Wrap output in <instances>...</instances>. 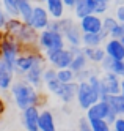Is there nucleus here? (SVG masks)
<instances>
[{
  "instance_id": "1",
  "label": "nucleus",
  "mask_w": 124,
  "mask_h": 131,
  "mask_svg": "<svg viewBox=\"0 0 124 131\" xmlns=\"http://www.w3.org/2000/svg\"><path fill=\"white\" fill-rule=\"evenodd\" d=\"M9 92H11L16 107L21 111L30 107V106H38V103H39V92H38V89L32 85L30 82H27L25 79L14 81Z\"/></svg>"
},
{
  "instance_id": "2",
  "label": "nucleus",
  "mask_w": 124,
  "mask_h": 131,
  "mask_svg": "<svg viewBox=\"0 0 124 131\" xmlns=\"http://www.w3.org/2000/svg\"><path fill=\"white\" fill-rule=\"evenodd\" d=\"M5 32L11 33L24 48H33V46H38V36H39L38 30H35L30 24L24 22L21 17H9Z\"/></svg>"
},
{
  "instance_id": "3",
  "label": "nucleus",
  "mask_w": 124,
  "mask_h": 131,
  "mask_svg": "<svg viewBox=\"0 0 124 131\" xmlns=\"http://www.w3.org/2000/svg\"><path fill=\"white\" fill-rule=\"evenodd\" d=\"M24 51V46L19 43L11 33H6L2 36L0 35V59L14 65V62L17 60V57L21 55V52Z\"/></svg>"
},
{
  "instance_id": "4",
  "label": "nucleus",
  "mask_w": 124,
  "mask_h": 131,
  "mask_svg": "<svg viewBox=\"0 0 124 131\" xmlns=\"http://www.w3.org/2000/svg\"><path fill=\"white\" fill-rule=\"evenodd\" d=\"M66 48V40L61 32H55L50 29H44L39 32L38 36V49H41L43 52H49L55 49Z\"/></svg>"
},
{
  "instance_id": "5",
  "label": "nucleus",
  "mask_w": 124,
  "mask_h": 131,
  "mask_svg": "<svg viewBox=\"0 0 124 131\" xmlns=\"http://www.w3.org/2000/svg\"><path fill=\"white\" fill-rule=\"evenodd\" d=\"M60 32L63 33L68 46H82V29L71 17H60Z\"/></svg>"
},
{
  "instance_id": "6",
  "label": "nucleus",
  "mask_w": 124,
  "mask_h": 131,
  "mask_svg": "<svg viewBox=\"0 0 124 131\" xmlns=\"http://www.w3.org/2000/svg\"><path fill=\"white\" fill-rule=\"evenodd\" d=\"M46 60V57H43L41 52H38L35 49H25L21 52V55L17 57V60L14 62V70L17 76H24V74L30 70L32 67H35L36 63H39Z\"/></svg>"
},
{
  "instance_id": "7",
  "label": "nucleus",
  "mask_w": 124,
  "mask_h": 131,
  "mask_svg": "<svg viewBox=\"0 0 124 131\" xmlns=\"http://www.w3.org/2000/svg\"><path fill=\"white\" fill-rule=\"evenodd\" d=\"M75 101H77V104H79L80 109L87 111L96 101H99V93L91 87V84L88 81H80L79 87H77V96H75Z\"/></svg>"
},
{
  "instance_id": "8",
  "label": "nucleus",
  "mask_w": 124,
  "mask_h": 131,
  "mask_svg": "<svg viewBox=\"0 0 124 131\" xmlns=\"http://www.w3.org/2000/svg\"><path fill=\"white\" fill-rule=\"evenodd\" d=\"M44 57H46V63H49L50 67H53L57 70H61V68H69L71 67L74 54L71 52V49L68 46H66V48H61V49L44 52Z\"/></svg>"
},
{
  "instance_id": "9",
  "label": "nucleus",
  "mask_w": 124,
  "mask_h": 131,
  "mask_svg": "<svg viewBox=\"0 0 124 131\" xmlns=\"http://www.w3.org/2000/svg\"><path fill=\"white\" fill-rule=\"evenodd\" d=\"M28 24H30L35 30H38V32L47 29L49 24H50V14H49V11H47V8L41 6V3L35 5L33 13H32V19H30Z\"/></svg>"
},
{
  "instance_id": "10",
  "label": "nucleus",
  "mask_w": 124,
  "mask_h": 131,
  "mask_svg": "<svg viewBox=\"0 0 124 131\" xmlns=\"http://www.w3.org/2000/svg\"><path fill=\"white\" fill-rule=\"evenodd\" d=\"M39 107L38 106H30L22 111V126L25 131H39Z\"/></svg>"
},
{
  "instance_id": "11",
  "label": "nucleus",
  "mask_w": 124,
  "mask_h": 131,
  "mask_svg": "<svg viewBox=\"0 0 124 131\" xmlns=\"http://www.w3.org/2000/svg\"><path fill=\"white\" fill-rule=\"evenodd\" d=\"M16 76L17 74H16V70H14V65L0 59V90L8 92L11 89L13 82L16 81Z\"/></svg>"
},
{
  "instance_id": "12",
  "label": "nucleus",
  "mask_w": 124,
  "mask_h": 131,
  "mask_svg": "<svg viewBox=\"0 0 124 131\" xmlns=\"http://www.w3.org/2000/svg\"><path fill=\"white\" fill-rule=\"evenodd\" d=\"M44 70H46V60H43L39 63H36L35 67H32L22 76V79H25L27 82H30L32 85H35L36 89H41L44 85Z\"/></svg>"
},
{
  "instance_id": "13",
  "label": "nucleus",
  "mask_w": 124,
  "mask_h": 131,
  "mask_svg": "<svg viewBox=\"0 0 124 131\" xmlns=\"http://www.w3.org/2000/svg\"><path fill=\"white\" fill-rule=\"evenodd\" d=\"M79 25L83 33H101L102 32V17L96 13L79 19Z\"/></svg>"
},
{
  "instance_id": "14",
  "label": "nucleus",
  "mask_w": 124,
  "mask_h": 131,
  "mask_svg": "<svg viewBox=\"0 0 124 131\" xmlns=\"http://www.w3.org/2000/svg\"><path fill=\"white\" fill-rule=\"evenodd\" d=\"M121 79L118 74L112 73V71H104L101 74V82L108 92V95H119L121 93Z\"/></svg>"
},
{
  "instance_id": "15",
  "label": "nucleus",
  "mask_w": 124,
  "mask_h": 131,
  "mask_svg": "<svg viewBox=\"0 0 124 131\" xmlns=\"http://www.w3.org/2000/svg\"><path fill=\"white\" fill-rule=\"evenodd\" d=\"M108 112H110V103L104 101V100H99V101L94 103L93 106H90V109L85 111V115H87L88 120H98V118L105 120Z\"/></svg>"
},
{
  "instance_id": "16",
  "label": "nucleus",
  "mask_w": 124,
  "mask_h": 131,
  "mask_svg": "<svg viewBox=\"0 0 124 131\" xmlns=\"http://www.w3.org/2000/svg\"><path fill=\"white\" fill-rule=\"evenodd\" d=\"M104 49L108 57L115 59V60H124V44L118 38H108L104 43Z\"/></svg>"
},
{
  "instance_id": "17",
  "label": "nucleus",
  "mask_w": 124,
  "mask_h": 131,
  "mask_svg": "<svg viewBox=\"0 0 124 131\" xmlns=\"http://www.w3.org/2000/svg\"><path fill=\"white\" fill-rule=\"evenodd\" d=\"M77 87H79V82L77 81H72V82H66L61 85L60 92H58V96L61 103L64 104H71L72 101H75V96H77Z\"/></svg>"
},
{
  "instance_id": "18",
  "label": "nucleus",
  "mask_w": 124,
  "mask_h": 131,
  "mask_svg": "<svg viewBox=\"0 0 124 131\" xmlns=\"http://www.w3.org/2000/svg\"><path fill=\"white\" fill-rule=\"evenodd\" d=\"M94 8H96V0H75L72 10L77 19H82V17L94 13Z\"/></svg>"
},
{
  "instance_id": "19",
  "label": "nucleus",
  "mask_w": 124,
  "mask_h": 131,
  "mask_svg": "<svg viewBox=\"0 0 124 131\" xmlns=\"http://www.w3.org/2000/svg\"><path fill=\"white\" fill-rule=\"evenodd\" d=\"M82 51L83 54L87 55V59L90 63H94V65H101V62L105 59V49L104 46H98V48H88V46H82Z\"/></svg>"
},
{
  "instance_id": "20",
  "label": "nucleus",
  "mask_w": 124,
  "mask_h": 131,
  "mask_svg": "<svg viewBox=\"0 0 124 131\" xmlns=\"http://www.w3.org/2000/svg\"><path fill=\"white\" fill-rule=\"evenodd\" d=\"M39 131H58L55 117L49 109H43L39 112Z\"/></svg>"
},
{
  "instance_id": "21",
  "label": "nucleus",
  "mask_w": 124,
  "mask_h": 131,
  "mask_svg": "<svg viewBox=\"0 0 124 131\" xmlns=\"http://www.w3.org/2000/svg\"><path fill=\"white\" fill-rule=\"evenodd\" d=\"M46 8L52 19H60V17L64 16L66 5L63 0H46Z\"/></svg>"
},
{
  "instance_id": "22",
  "label": "nucleus",
  "mask_w": 124,
  "mask_h": 131,
  "mask_svg": "<svg viewBox=\"0 0 124 131\" xmlns=\"http://www.w3.org/2000/svg\"><path fill=\"white\" fill-rule=\"evenodd\" d=\"M33 0H17V10H19V17L24 22H30L32 19V13H33Z\"/></svg>"
},
{
  "instance_id": "23",
  "label": "nucleus",
  "mask_w": 124,
  "mask_h": 131,
  "mask_svg": "<svg viewBox=\"0 0 124 131\" xmlns=\"http://www.w3.org/2000/svg\"><path fill=\"white\" fill-rule=\"evenodd\" d=\"M105 40L102 38L101 33H83L82 35V46H88V48H98L104 46Z\"/></svg>"
},
{
  "instance_id": "24",
  "label": "nucleus",
  "mask_w": 124,
  "mask_h": 131,
  "mask_svg": "<svg viewBox=\"0 0 124 131\" xmlns=\"http://www.w3.org/2000/svg\"><path fill=\"white\" fill-rule=\"evenodd\" d=\"M108 103H110V107L118 112V115L124 117V96L121 95V93L119 95H110Z\"/></svg>"
},
{
  "instance_id": "25",
  "label": "nucleus",
  "mask_w": 124,
  "mask_h": 131,
  "mask_svg": "<svg viewBox=\"0 0 124 131\" xmlns=\"http://www.w3.org/2000/svg\"><path fill=\"white\" fill-rule=\"evenodd\" d=\"M57 79L60 82L66 84V82H72L75 81V73L71 68H61V70H57Z\"/></svg>"
},
{
  "instance_id": "26",
  "label": "nucleus",
  "mask_w": 124,
  "mask_h": 131,
  "mask_svg": "<svg viewBox=\"0 0 124 131\" xmlns=\"http://www.w3.org/2000/svg\"><path fill=\"white\" fill-rule=\"evenodd\" d=\"M3 10L9 17H19V10H17V0H2Z\"/></svg>"
},
{
  "instance_id": "27",
  "label": "nucleus",
  "mask_w": 124,
  "mask_h": 131,
  "mask_svg": "<svg viewBox=\"0 0 124 131\" xmlns=\"http://www.w3.org/2000/svg\"><path fill=\"white\" fill-rule=\"evenodd\" d=\"M91 122V131H112V125L104 118L90 120Z\"/></svg>"
},
{
  "instance_id": "28",
  "label": "nucleus",
  "mask_w": 124,
  "mask_h": 131,
  "mask_svg": "<svg viewBox=\"0 0 124 131\" xmlns=\"http://www.w3.org/2000/svg\"><path fill=\"white\" fill-rule=\"evenodd\" d=\"M116 24H118V19H116L115 16H105V17H102V30L107 32L108 36H110V30H112Z\"/></svg>"
},
{
  "instance_id": "29",
  "label": "nucleus",
  "mask_w": 124,
  "mask_h": 131,
  "mask_svg": "<svg viewBox=\"0 0 124 131\" xmlns=\"http://www.w3.org/2000/svg\"><path fill=\"white\" fill-rule=\"evenodd\" d=\"M44 85H46L47 92L57 96V95H58V92H60V89H61V85H63V82H60L58 79L55 78V79H52V81H49V82H46Z\"/></svg>"
},
{
  "instance_id": "30",
  "label": "nucleus",
  "mask_w": 124,
  "mask_h": 131,
  "mask_svg": "<svg viewBox=\"0 0 124 131\" xmlns=\"http://www.w3.org/2000/svg\"><path fill=\"white\" fill-rule=\"evenodd\" d=\"M110 71L118 74L119 78H124V60H115V59H113Z\"/></svg>"
},
{
  "instance_id": "31",
  "label": "nucleus",
  "mask_w": 124,
  "mask_h": 131,
  "mask_svg": "<svg viewBox=\"0 0 124 131\" xmlns=\"http://www.w3.org/2000/svg\"><path fill=\"white\" fill-rule=\"evenodd\" d=\"M110 38H124V22H118L113 29L110 30Z\"/></svg>"
},
{
  "instance_id": "32",
  "label": "nucleus",
  "mask_w": 124,
  "mask_h": 131,
  "mask_svg": "<svg viewBox=\"0 0 124 131\" xmlns=\"http://www.w3.org/2000/svg\"><path fill=\"white\" fill-rule=\"evenodd\" d=\"M77 131H91V122L87 118V115L77 120Z\"/></svg>"
},
{
  "instance_id": "33",
  "label": "nucleus",
  "mask_w": 124,
  "mask_h": 131,
  "mask_svg": "<svg viewBox=\"0 0 124 131\" xmlns=\"http://www.w3.org/2000/svg\"><path fill=\"white\" fill-rule=\"evenodd\" d=\"M8 21H9V16H8V14H6V11L3 10L2 0H0V30H5V29H6Z\"/></svg>"
},
{
  "instance_id": "34",
  "label": "nucleus",
  "mask_w": 124,
  "mask_h": 131,
  "mask_svg": "<svg viewBox=\"0 0 124 131\" xmlns=\"http://www.w3.org/2000/svg\"><path fill=\"white\" fill-rule=\"evenodd\" d=\"M55 78H57V68L50 67V65L46 67V70H44V84L52 81V79H55Z\"/></svg>"
},
{
  "instance_id": "35",
  "label": "nucleus",
  "mask_w": 124,
  "mask_h": 131,
  "mask_svg": "<svg viewBox=\"0 0 124 131\" xmlns=\"http://www.w3.org/2000/svg\"><path fill=\"white\" fill-rule=\"evenodd\" d=\"M108 3L110 2H96V8H94V13L102 16V14H105L108 11Z\"/></svg>"
},
{
  "instance_id": "36",
  "label": "nucleus",
  "mask_w": 124,
  "mask_h": 131,
  "mask_svg": "<svg viewBox=\"0 0 124 131\" xmlns=\"http://www.w3.org/2000/svg\"><path fill=\"white\" fill-rule=\"evenodd\" d=\"M112 128L115 129V131H124V117H122V115H118L116 120L113 122Z\"/></svg>"
},
{
  "instance_id": "37",
  "label": "nucleus",
  "mask_w": 124,
  "mask_h": 131,
  "mask_svg": "<svg viewBox=\"0 0 124 131\" xmlns=\"http://www.w3.org/2000/svg\"><path fill=\"white\" fill-rule=\"evenodd\" d=\"M115 17L118 19V22H124V5H118L115 10Z\"/></svg>"
},
{
  "instance_id": "38",
  "label": "nucleus",
  "mask_w": 124,
  "mask_h": 131,
  "mask_svg": "<svg viewBox=\"0 0 124 131\" xmlns=\"http://www.w3.org/2000/svg\"><path fill=\"white\" fill-rule=\"evenodd\" d=\"M63 2H64L66 8H72V6H74V3H75V0H63Z\"/></svg>"
},
{
  "instance_id": "39",
  "label": "nucleus",
  "mask_w": 124,
  "mask_h": 131,
  "mask_svg": "<svg viewBox=\"0 0 124 131\" xmlns=\"http://www.w3.org/2000/svg\"><path fill=\"white\" fill-rule=\"evenodd\" d=\"M121 95L124 96V78L121 79Z\"/></svg>"
},
{
  "instance_id": "40",
  "label": "nucleus",
  "mask_w": 124,
  "mask_h": 131,
  "mask_svg": "<svg viewBox=\"0 0 124 131\" xmlns=\"http://www.w3.org/2000/svg\"><path fill=\"white\" fill-rule=\"evenodd\" d=\"M3 109H5V104H3L2 98H0V114H2V112H3Z\"/></svg>"
},
{
  "instance_id": "41",
  "label": "nucleus",
  "mask_w": 124,
  "mask_h": 131,
  "mask_svg": "<svg viewBox=\"0 0 124 131\" xmlns=\"http://www.w3.org/2000/svg\"><path fill=\"white\" fill-rule=\"evenodd\" d=\"M36 3H46V0H35Z\"/></svg>"
},
{
  "instance_id": "42",
  "label": "nucleus",
  "mask_w": 124,
  "mask_h": 131,
  "mask_svg": "<svg viewBox=\"0 0 124 131\" xmlns=\"http://www.w3.org/2000/svg\"><path fill=\"white\" fill-rule=\"evenodd\" d=\"M121 43H122V44H124V38H121Z\"/></svg>"
},
{
  "instance_id": "43",
  "label": "nucleus",
  "mask_w": 124,
  "mask_h": 131,
  "mask_svg": "<svg viewBox=\"0 0 124 131\" xmlns=\"http://www.w3.org/2000/svg\"><path fill=\"white\" fill-rule=\"evenodd\" d=\"M108 2H113V0H108Z\"/></svg>"
},
{
  "instance_id": "44",
  "label": "nucleus",
  "mask_w": 124,
  "mask_h": 131,
  "mask_svg": "<svg viewBox=\"0 0 124 131\" xmlns=\"http://www.w3.org/2000/svg\"><path fill=\"white\" fill-rule=\"evenodd\" d=\"M112 131H115V129H113V128H112Z\"/></svg>"
},
{
  "instance_id": "45",
  "label": "nucleus",
  "mask_w": 124,
  "mask_h": 131,
  "mask_svg": "<svg viewBox=\"0 0 124 131\" xmlns=\"http://www.w3.org/2000/svg\"><path fill=\"white\" fill-rule=\"evenodd\" d=\"M75 131H77V129H75Z\"/></svg>"
}]
</instances>
